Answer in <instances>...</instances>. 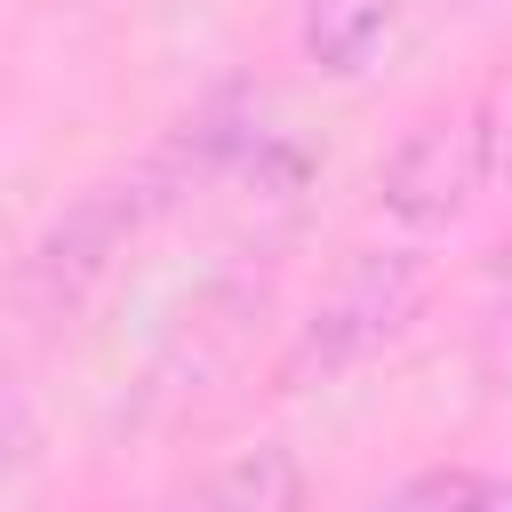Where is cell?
Here are the masks:
<instances>
[{"label": "cell", "instance_id": "obj_1", "mask_svg": "<svg viewBox=\"0 0 512 512\" xmlns=\"http://www.w3.org/2000/svg\"><path fill=\"white\" fill-rule=\"evenodd\" d=\"M424 312V264L416 256H360L328 296H320V312L304 320V336L288 344V384H304V376H344V368H360V360H376L408 320Z\"/></svg>", "mask_w": 512, "mask_h": 512}, {"label": "cell", "instance_id": "obj_5", "mask_svg": "<svg viewBox=\"0 0 512 512\" xmlns=\"http://www.w3.org/2000/svg\"><path fill=\"white\" fill-rule=\"evenodd\" d=\"M304 504V464L288 448H240L208 480H192L168 512H296Z\"/></svg>", "mask_w": 512, "mask_h": 512}, {"label": "cell", "instance_id": "obj_2", "mask_svg": "<svg viewBox=\"0 0 512 512\" xmlns=\"http://www.w3.org/2000/svg\"><path fill=\"white\" fill-rule=\"evenodd\" d=\"M488 112L464 104V112H432L424 128L400 136V152L384 160L376 176V200L392 224L408 232H432V224H456L472 208V192L488 184Z\"/></svg>", "mask_w": 512, "mask_h": 512}, {"label": "cell", "instance_id": "obj_6", "mask_svg": "<svg viewBox=\"0 0 512 512\" xmlns=\"http://www.w3.org/2000/svg\"><path fill=\"white\" fill-rule=\"evenodd\" d=\"M368 512H512V472H472V464H440L400 480L392 496H376Z\"/></svg>", "mask_w": 512, "mask_h": 512}, {"label": "cell", "instance_id": "obj_3", "mask_svg": "<svg viewBox=\"0 0 512 512\" xmlns=\"http://www.w3.org/2000/svg\"><path fill=\"white\" fill-rule=\"evenodd\" d=\"M168 184H176V152H160L152 168L120 176V184H96V192H88V200L40 240V256H32V296H40L48 312L80 304V296L112 272V256L136 240V224L168 200Z\"/></svg>", "mask_w": 512, "mask_h": 512}, {"label": "cell", "instance_id": "obj_4", "mask_svg": "<svg viewBox=\"0 0 512 512\" xmlns=\"http://www.w3.org/2000/svg\"><path fill=\"white\" fill-rule=\"evenodd\" d=\"M400 8H408V0H304V8H296V48H304L312 72L360 80V72L376 64V48L392 40Z\"/></svg>", "mask_w": 512, "mask_h": 512}]
</instances>
